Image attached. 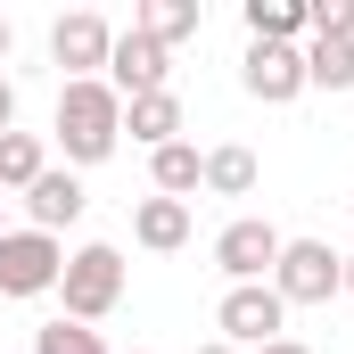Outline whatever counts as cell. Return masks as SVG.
Segmentation results:
<instances>
[{"label": "cell", "instance_id": "4", "mask_svg": "<svg viewBox=\"0 0 354 354\" xmlns=\"http://www.w3.org/2000/svg\"><path fill=\"white\" fill-rule=\"evenodd\" d=\"M58 272H66V239H50V231H0V297H50L58 288Z\"/></svg>", "mask_w": 354, "mask_h": 354}, {"label": "cell", "instance_id": "7", "mask_svg": "<svg viewBox=\"0 0 354 354\" xmlns=\"http://www.w3.org/2000/svg\"><path fill=\"white\" fill-rule=\"evenodd\" d=\"M107 50H115V25L91 17V8H75V17L50 25V58L66 66V83H99L107 75Z\"/></svg>", "mask_w": 354, "mask_h": 354}, {"label": "cell", "instance_id": "17", "mask_svg": "<svg viewBox=\"0 0 354 354\" xmlns=\"http://www.w3.org/2000/svg\"><path fill=\"white\" fill-rule=\"evenodd\" d=\"M305 91H354V41H305Z\"/></svg>", "mask_w": 354, "mask_h": 354}, {"label": "cell", "instance_id": "22", "mask_svg": "<svg viewBox=\"0 0 354 354\" xmlns=\"http://www.w3.org/2000/svg\"><path fill=\"white\" fill-rule=\"evenodd\" d=\"M189 354H239V346H223V338H206V346H189Z\"/></svg>", "mask_w": 354, "mask_h": 354}, {"label": "cell", "instance_id": "19", "mask_svg": "<svg viewBox=\"0 0 354 354\" xmlns=\"http://www.w3.org/2000/svg\"><path fill=\"white\" fill-rule=\"evenodd\" d=\"M33 354H107V338H99L91 322H66V313H58V322L33 330Z\"/></svg>", "mask_w": 354, "mask_h": 354}, {"label": "cell", "instance_id": "25", "mask_svg": "<svg viewBox=\"0 0 354 354\" xmlns=\"http://www.w3.org/2000/svg\"><path fill=\"white\" fill-rule=\"evenodd\" d=\"M0 231H8V198H0Z\"/></svg>", "mask_w": 354, "mask_h": 354}, {"label": "cell", "instance_id": "21", "mask_svg": "<svg viewBox=\"0 0 354 354\" xmlns=\"http://www.w3.org/2000/svg\"><path fill=\"white\" fill-rule=\"evenodd\" d=\"M256 354H313L305 338H272V346H256Z\"/></svg>", "mask_w": 354, "mask_h": 354}, {"label": "cell", "instance_id": "18", "mask_svg": "<svg viewBox=\"0 0 354 354\" xmlns=\"http://www.w3.org/2000/svg\"><path fill=\"white\" fill-rule=\"evenodd\" d=\"M297 33H313L305 0H248V41H297Z\"/></svg>", "mask_w": 354, "mask_h": 354}, {"label": "cell", "instance_id": "15", "mask_svg": "<svg viewBox=\"0 0 354 354\" xmlns=\"http://www.w3.org/2000/svg\"><path fill=\"white\" fill-rule=\"evenodd\" d=\"M41 174H50V149H41L33 132H0V198H8V189H33Z\"/></svg>", "mask_w": 354, "mask_h": 354}, {"label": "cell", "instance_id": "14", "mask_svg": "<svg viewBox=\"0 0 354 354\" xmlns=\"http://www.w3.org/2000/svg\"><path fill=\"white\" fill-rule=\"evenodd\" d=\"M132 25H140V33H149L157 50H174V41H189V33L206 25V8H198V0H149V8L132 17Z\"/></svg>", "mask_w": 354, "mask_h": 354}, {"label": "cell", "instance_id": "13", "mask_svg": "<svg viewBox=\"0 0 354 354\" xmlns=\"http://www.w3.org/2000/svg\"><path fill=\"white\" fill-rule=\"evenodd\" d=\"M149 181H157V198H181V206H189V189H206V157H198L189 140H174V149L149 157Z\"/></svg>", "mask_w": 354, "mask_h": 354}, {"label": "cell", "instance_id": "11", "mask_svg": "<svg viewBox=\"0 0 354 354\" xmlns=\"http://www.w3.org/2000/svg\"><path fill=\"white\" fill-rule=\"evenodd\" d=\"M124 132L157 157V149H174L181 140V99L174 91H149V99H124Z\"/></svg>", "mask_w": 354, "mask_h": 354}, {"label": "cell", "instance_id": "3", "mask_svg": "<svg viewBox=\"0 0 354 354\" xmlns=\"http://www.w3.org/2000/svg\"><path fill=\"white\" fill-rule=\"evenodd\" d=\"M272 297H280V305H330V297H346V256H338L330 239H280Z\"/></svg>", "mask_w": 354, "mask_h": 354}, {"label": "cell", "instance_id": "20", "mask_svg": "<svg viewBox=\"0 0 354 354\" xmlns=\"http://www.w3.org/2000/svg\"><path fill=\"white\" fill-rule=\"evenodd\" d=\"M0 132H17V83L0 75Z\"/></svg>", "mask_w": 354, "mask_h": 354}, {"label": "cell", "instance_id": "1", "mask_svg": "<svg viewBox=\"0 0 354 354\" xmlns=\"http://www.w3.org/2000/svg\"><path fill=\"white\" fill-rule=\"evenodd\" d=\"M124 140V99L107 83H66L58 91V149H66V174L75 165H107Z\"/></svg>", "mask_w": 354, "mask_h": 354}, {"label": "cell", "instance_id": "10", "mask_svg": "<svg viewBox=\"0 0 354 354\" xmlns=\"http://www.w3.org/2000/svg\"><path fill=\"white\" fill-rule=\"evenodd\" d=\"M83 206H91L83 174H58V165L33 181V189H25V223H33V231H50V239H58L66 223H83Z\"/></svg>", "mask_w": 354, "mask_h": 354}, {"label": "cell", "instance_id": "6", "mask_svg": "<svg viewBox=\"0 0 354 354\" xmlns=\"http://www.w3.org/2000/svg\"><path fill=\"white\" fill-rule=\"evenodd\" d=\"M280 322H288V305L272 297V280L223 288V305H214V330H223V346H272V338H280Z\"/></svg>", "mask_w": 354, "mask_h": 354}, {"label": "cell", "instance_id": "16", "mask_svg": "<svg viewBox=\"0 0 354 354\" xmlns=\"http://www.w3.org/2000/svg\"><path fill=\"white\" fill-rule=\"evenodd\" d=\"M206 189H214V198H248V189H256V149H239V140L206 149Z\"/></svg>", "mask_w": 354, "mask_h": 354}, {"label": "cell", "instance_id": "8", "mask_svg": "<svg viewBox=\"0 0 354 354\" xmlns=\"http://www.w3.org/2000/svg\"><path fill=\"white\" fill-rule=\"evenodd\" d=\"M239 83H248V99H264V107H288L305 91V50L297 41H248Z\"/></svg>", "mask_w": 354, "mask_h": 354}, {"label": "cell", "instance_id": "5", "mask_svg": "<svg viewBox=\"0 0 354 354\" xmlns=\"http://www.w3.org/2000/svg\"><path fill=\"white\" fill-rule=\"evenodd\" d=\"M272 264H280V231H272L264 214H239V223H223V231H214V272H223L231 288L272 280Z\"/></svg>", "mask_w": 354, "mask_h": 354}, {"label": "cell", "instance_id": "24", "mask_svg": "<svg viewBox=\"0 0 354 354\" xmlns=\"http://www.w3.org/2000/svg\"><path fill=\"white\" fill-rule=\"evenodd\" d=\"M346 297H354V256H346Z\"/></svg>", "mask_w": 354, "mask_h": 354}, {"label": "cell", "instance_id": "12", "mask_svg": "<svg viewBox=\"0 0 354 354\" xmlns=\"http://www.w3.org/2000/svg\"><path fill=\"white\" fill-rule=\"evenodd\" d=\"M132 239H140L149 256H174L181 239H189V206H181V198H140V206H132Z\"/></svg>", "mask_w": 354, "mask_h": 354}, {"label": "cell", "instance_id": "23", "mask_svg": "<svg viewBox=\"0 0 354 354\" xmlns=\"http://www.w3.org/2000/svg\"><path fill=\"white\" fill-rule=\"evenodd\" d=\"M8 41H17V33H8V17H0V66H8Z\"/></svg>", "mask_w": 354, "mask_h": 354}, {"label": "cell", "instance_id": "9", "mask_svg": "<svg viewBox=\"0 0 354 354\" xmlns=\"http://www.w3.org/2000/svg\"><path fill=\"white\" fill-rule=\"evenodd\" d=\"M165 66H174V50H157V41L132 25V33H115V50H107V75H99V83L115 91V99H149V91H165Z\"/></svg>", "mask_w": 354, "mask_h": 354}, {"label": "cell", "instance_id": "2", "mask_svg": "<svg viewBox=\"0 0 354 354\" xmlns=\"http://www.w3.org/2000/svg\"><path fill=\"white\" fill-rule=\"evenodd\" d=\"M58 297H66V322H107L124 305V248H107V239L75 248L58 272Z\"/></svg>", "mask_w": 354, "mask_h": 354}]
</instances>
